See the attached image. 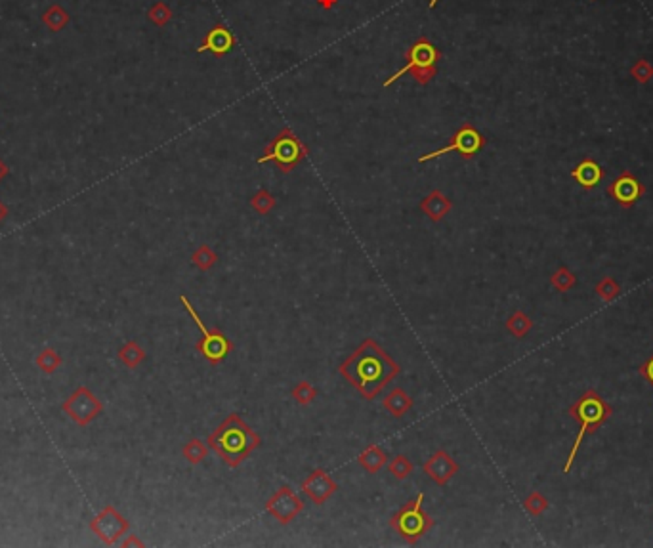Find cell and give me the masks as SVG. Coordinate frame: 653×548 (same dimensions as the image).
<instances>
[{
	"label": "cell",
	"instance_id": "cell-1",
	"mask_svg": "<svg viewBox=\"0 0 653 548\" xmlns=\"http://www.w3.org/2000/svg\"><path fill=\"white\" fill-rule=\"evenodd\" d=\"M399 367L373 338H365L361 346L344 363L339 367V373L361 393L365 400H374L388 382H392L399 375Z\"/></svg>",
	"mask_w": 653,
	"mask_h": 548
},
{
	"label": "cell",
	"instance_id": "cell-2",
	"mask_svg": "<svg viewBox=\"0 0 653 548\" xmlns=\"http://www.w3.org/2000/svg\"><path fill=\"white\" fill-rule=\"evenodd\" d=\"M207 443L214 453L220 455V459L227 466L237 468L254 449L260 447L262 440L237 413H232L208 435Z\"/></svg>",
	"mask_w": 653,
	"mask_h": 548
},
{
	"label": "cell",
	"instance_id": "cell-3",
	"mask_svg": "<svg viewBox=\"0 0 653 548\" xmlns=\"http://www.w3.org/2000/svg\"><path fill=\"white\" fill-rule=\"evenodd\" d=\"M570 417H573L579 423V432H577V438L573 441V447H571L570 457H567V462L564 466V474L571 470V466L575 462L577 451H579V447H581L582 440H585V435L592 434L596 430L600 428L602 424L610 420L612 417L613 409L606 403V400L602 398L600 393L596 392V390H587V392L582 393L581 398L570 407Z\"/></svg>",
	"mask_w": 653,
	"mask_h": 548
},
{
	"label": "cell",
	"instance_id": "cell-4",
	"mask_svg": "<svg viewBox=\"0 0 653 548\" xmlns=\"http://www.w3.org/2000/svg\"><path fill=\"white\" fill-rule=\"evenodd\" d=\"M441 60V52L438 48L433 46L432 42L428 41V36H418L407 50H405V66L396 71L392 77H388L384 81V88L392 86L398 78H401L403 75H413L415 83H418L421 86H426L436 75H438V61Z\"/></svg>",
	"mask_w": 653,
	"mask_h": 548
},
{
	"label": "cell",
	"instance_id": "cell-5",
	"mask_svg": "<svg viewBox=\"0 0 653 548\" xmlns=\"http://www.w3.org/2000/svg\"><path fill=\"white\" fill-rule=\"evenodd\" d=\"M308 157V145L294 134V132L285 126L277 132V136L269 143H266L264 153L258 159V165L264 162H274L283 174L292 172L294 168L300 165Z\"/></svg>",
	"mask_w": 653,
	"mask_h": 548
},
{
	"label": "cell",
	"instance_id": "cell-6",
	"mask_svg": "<svg viewBox=\"0 0 653 548\" xmlns=\"http://www.w3.org/2000/svg\"><path fill=\"white\" fill-rule=\"evenodd\" d=\"M422 501H424V495L418 493L416 499L409 501L407 505L399 508L398 514H394L390 519L392 529L398 531V535H401L407 542L415 544L426 531L432 529L433 519L430 518V514L424 512L422 508Z\"/></svg>",
	"mask_w": 653,
	"mask_h": 548
},
{
	"label": "cell",
	"instance_id": "cell-7",
	"mask_svg": "<svg viewBox=\"0 0 653 548\" xmlns=\"http://www.w3.org/2000/svg\"><path fill=\"white\" fill-rule=\"evenodd\" d=\"M180 300H182V304L185 306V310H187V314H190L191 319L195 321V325L199 327V331H201L202 334L201 340L197 342V352L201 353L205 359H208L212 365L222 363L233 348L230 338L222 333L220 329H208L207 325L202 323L201 317H199V314H197V310L193 308V304H191L184 294L180 296Z\"/></svg>",
	"mask_w": 653,
	"mask_h": 548
},
{
	"label": "cell",
	"instance_id": "cell-8",
	"mask_svg": "<svg viewBox=\"0 0 653 548\" xmlns=\"http://www.w3.org/2000/svg\"><path fill=\"white\" fill-rule=\"evenodd\" d=\"M485 136H483L472 123H464V125L453 134L451 142L438 149V151H432V153L422 155L421 159H418V162L432 161V159H438V157L446 155V153H451V151H458V155L463 157L464 161H470V159H474V157L480 153L481 149L485 148Z\"/></svg>",
	"mask_w": 653,
	"mask_h": 548
},
{
	"label": "cell",
	"instance_id": "cell-9",
	"mask_svg": "<svg viewBox=\"0 0 653 548\" xmlns=\"http://www.w3.org/2000/svg\"><path fill=\"white\" fill-rule=\"evenodd\" d=\"M266 510L274 516L279 524H291L298 514L304 510V501L292 491L289 485H283L275 491L269 501L266 502Z\"/></svg>",
	"mask_w": 653,
	"mask_h": 548
},
{
	"label": "cell",
	"instance_id": "cell-10",
	"mask_svg": "<svg viewBox=\"0 0 653 548\" xmlns=\"http://www.w3.org/2000/svg\"><path fill=\"white\" fill-rule=\"evenodd\" d=\"M607 195L613 197L617 201L619 207L623 209H630L634 207L642 197L646 195V185L642 184L640 180H636V176L630 170H624L613 180L612 184L606 187Z\"/></svg>",
	"mask_w": 653,
	"mask_h": 548
},
{
	"label": "cell",
	"instance_id": "cell-11",
	"mask_svg": "<svg viewBox=\"0 0 653 548\" xmlns=\"http://www.w3.org/2000/svg\"><path fill=\"white\" fill-rule=\"evenodd\" d=\"M300 489H302V493L308 497L309 501L321 507L323 502H326V499H331L339 491V485H336L333 477L329 476V472L323 470V468H315L304 480Z\"/></svg>",
	"mask_w": 653,
	"mask_h": 548
},
{
	"label": "cell",
	"instance_id": "cell-12",
	"mask_svg": "<svg viewBox=\"0 0 653 548\" xmlns=\"http://www.w3.org/2000/svg\"><path fill=\"white\" fill-rule=\"evenodd\" d=\"M235 46V36L232 35V31L227 29L226 25L216 24L214 27H210L205 38H202L201 46L197 48V52H210L214 58H224L232 52V48Z\"/></svg>",
	"mask_w": 653,
	"mask_h": 548
},
{
	"label": "cell",
	"instance_id": "cell-13",
	"mask_svg": "<svg viewBox=\"0 0 653 548\" xmlns=\"http://www.w3.org/2000/svg\"><path fill=\"white\" fill-rule=\"evenodd\" d=\"M424 472L428 474V477L436 482L438 485H447L455 474L458 472V465L455 462L451 455L440 449L424 462Z\"/></svg>",
	"mask_w": 653,
	"mask_h": 548
},
{
	"label": "cell",
	"instance_id": "cell-14",
	"mask_svg": "<svg viewBox=\"0 0 653 548\" xmlns=\"http://www.w3.org/2000/svg\"><path fill=\"white\" fill-rule=\"evenodd\" d=\"M571 178L575 180L582 190L590 191L594 190V187H598V185L604 182L606 172H604V168L594 161V159H588L587 157V159H582V161L571 170Z\"/></svg>",
	"mask_w": 653,
	"mask_h": 548
},
{
	"label": "cell",
	"instance_id": "cell-15",
	"mask_svg": "<svg viewBox=\"0 0 653 548\" xmlns=\"http://www.w3.org/2000/svg\"><path fill=\"white\" fill-rule=\"evenodd\" d=\"M126 527H128V524L120 518L119 514L115 512L113 508H107L106 512L98 518V524H96V529H98L100 537L107 542L117 541L125 533Z\"/></svg>",
	"mask_w": 653,
	"mask_h": 548
},
{
	"label": "cell",
	"instance_id": "cell-16",
	"mask_svg": "<svg viewBox=\"0 0 653 548\" xmlns=\"http://www.w3.org/2000/svg\"><path fill=\"white\" fill-rule=\"evenodd\" d=\"M453 209V203L449 201V197H446L440 190L430 191L424 199L421 201V210L430 218L432 222L443 220L449 210Z\"/></svg>",
	"mask_w": 653,
	"mask_h": 548
},
{
	"label": "cell",
	"instance_id": "cell-17",
	"mask_svg": "<svg viewBox=\"0 0 653 548\" xmlns=\"http://www.w3.org/2000/svg\"><path fill=\"white\" fill-rule=\"evenodd\" d=\"M411 407H413V400H411L409 393L401 390V388H394L392 392L384 398V409L396 418L403 417L405 413H409Z\"/></svg>",
	"mask_w": 653,
	"mask_h": 548
},
{
	"label": "cell",
	"instance_id": "cell-18",
	"mask_svg": "<svg viewBox=\"0 0 653 548\" xmlns=\"http://www.w3.org/2000/svg\"><path fill=\"white\" fill-rule=\"evenodd\" d=\"M357 462H359L369 474H376V472H380L382 466L386 465L388 457L379 445H369L367 449L357 457Z\"/></svg>",
	"mask_w": 653,
	"mask_h": 548
},
{
	"label": "cell",
	"instance_id": "cell-19",
	"mask_svg": "<svg viewBox=\"0 0 653 548\" xmlns=\"http://www.w3.org/2000/svg\"><path fill=\"white\" fill-rule=\"evenodd\" d=\"M69 19H71L69 14L61 6H58V4H52L46 12L42 14V24L46 25L50 31H61L69 24Z\"/></svg>",
	"mask_w": 653,
	"mask_h": 548
},
{
	"label": "cell",
	"instance_id": "cell-20",
	"mask_svg": "<svg viewBox=\"0 0 653 548\" xmlns=\"http://www.w3.org/2000/svg\"><path fill=\"white\" fill-rule=\"evenodd\" d=\"M531 327H533V321H531V319H529V317L520 310L514 311V314L508 317V321H506V329H508V331H510L516 338H522V336H525V334L531 331Z\"/></svg>",
	"mask_w": 653,
	"mask_h": 548
},
{
	"label": "cell",
	"instance_id": "cell-21",
	"mask_svg": "<svg viewBox=\"0 0 653 548\" xmlns=\"http://www.w3.org/2000/svg\"><path fill=\"white\" fill-rule=\"evenodd\" d=\"M216 260H218V254H216L208 244H201V247L191 254V262L195 264L201 272H208V269L216 264Z\"/></svg>",
	"mask_w": 653,
	"mask_h": 548
},
{
	"label": "cell",
	"instance_id": "cell-22",
	"mask_svg": "<svg viewBox=\"0 0 653 548\" xmlns=\"http://www.w3.org/2000/svg\"><path fill=\"white\" fill-rule=\"evenodd\" d=\"M184 459L190 462V465H199L202 460L207 459L208 455V447L202 443L201 440H191L187 441L184 445Z\"/></svg>",
	"mask_w": 653,
	"mask_h": 548
},
{
	"label": "cell",
	"instance_id": "cell-23",
	"mask_svg": "<svg viewBox=\"0 0 653 548\" xmlns=\"http://www.w3.org/2000/svg\"><path fill=\"white\" fill-rule=\"evenodd\" d=\"M275 205H277L275 197L266 190L256 191L254 195H252V199H250V207H252L258 214H269V212L275 209Z\"/></svg>",
	"mask_w": 653,
	"mask_h": 548
},
{
	"label": "cell",
	"instance_id": "cell-24",
	"mask_svg": "<svg viewBox=\"0 0 653 548\" xmlns=\"http://www.w3.org/2000/svg\"><path fill=\"white\" fill-rule=\"evenodd\" d=\"M148 18L157 27H167L173 19V10L167 2H155L153 6L148 10Z\"/></svg>",
	"mask_w": 653,
	"mask_h": 548
},
{
	"label": "cell",
	"instance_id": "cell-25",
	"mask_svg": "<svg viewBox=\"0 0 653 548\" xmlns=\"http://www.w3.org/2000/svg\"><path fill=\"white\" fill-rule=\"evenodd\" d=\"M630 77L634 78L636 83L640 84H647L653 78V66L652 61H647L646 58H640V60H636V63L630 67Z\"/></svg>",
	"mask_w": 653,
	"mask_h": 548
},
{
	"label": "cell",
	"instance_id": "cell-26",
	"mask_svg": "<svg viewBox=\"0 0 653 548\" xmlns=\"http://www.w3.org/2000/svg\"><path fill=\"white\" fill-rule=\"evenodd\" d=\"M292 398H294V401L300 403V405H309V403L317 398V390H315L309 382L302 381L298 382L297 386H294V390H292Z\"/></svg>",
	"mask_w": 653,
	"mask_h": 548
},
{
	"label": "cell",
	"instance_id": "cell-27",
	"mask_svg": "<svg viewBox=\"0 0 653 548\" xmlns=\"http://www.w3.org/2000/svg\"><path fill=\"white\" fill-rule=\"evenodd\" d=\"M119 358L123 359V363H126L128 367H136V365L145 358V353H143V350L136 344V342H128V344L120 350Z\"/></svg>",
	"mask_w": 653,
	"mask_h": 548
},
{
	"label": "cell",
	"instance_id": "cell-28",
	"mask_svg": "<svg viewBox=\"0 0 653 548\" xmlns=\"http://www.w3.org/2000/svg\"><path fill=\"white\" fill-rule=\"evenodd\" d=\"M390 472H392L394 476L398 477V480H405V477L409 476L411 472H413V462H411L405 455H398L396 459L390 462Z\"/></svg>",
	"mask_w": 653,
	"mask_h": 548
},
{
	"label": "cell",
	"instance_id": "cell-29",
	"mask_svg": "<svg viewBox=\"0 0 653 548\" xmlns=\"http://www.w3.org/2000/svg\"><path fill=\"white\" fill-rule=\"evenodd\" d=\"M523 507H525V510H528L529 514L539 516L540 512H545V510L548 508V501L545 499V497H543V495L537 493V491H533V493L529 495L528 499L523 501Z\"/></svg>",
	"mask_w": 653,
	"mask_h": 548
},
{
	"label": "cell",
	"instance_id": "cell-30",
	"mask_svg": "<svg viewBox=\"0 0 653 548\" xmlns=\"http://www.w3.org/2000/svg\"><path fill=\"white\" fill-rule=\"evenodd\" d=\"M619 291H621V286H619L617 283H615V279H612V277L602 279L600 283H598V286H596V292H598L604 300H607V302L617 296Z\"/></svg>",
	"mask_w": 653,
	"mask_h": 548
},
{
	"label": "cell",
	"instance_id": "cell-31",
	"mask_svg": "<svg viewBox=\"0 0 653 548\" xmlns=\"http://www.w3.org/2000/svg\"><path fill=\"white\" fill-rule=\"evenodd\" d=\"M575 283V277L571 275V272L567 268H560L556 274L552 275V285L558 289V291H567L571 289Z\"/></svg>",
	"mask_w": 653,
	"mask_h": 548
},
{
	"label": "cell",
	"instance_id": "cell-32",
	"mask_svg": "<svg viewBox=\"0 0 653 548\" xmlns=\"http://www.w3.org/2000/svg\"><path fill=\"white\" fill-rule=\"evenodd\" d=\"M638 371H640V375L644 376V378H646V381L653 386V353H652V358L646 359V361L640 365V369Z\"/></svg>",
	"mask_w": 653,
	"mask_h": 548
},
{
	"label": "cell",
	"instance_id": "cell-33",
	"mask_svg": "<svg viewBox=\"0 0 653 548\" xmlns=\"http://www.w3.org/2000/svg\"><path fill=\"white\" fill-rule=\"evenodd\" d=\"M315 2H317L323 10H333V8L339 4V0H315Z\"/></svg>",
	"mask_w": 653,
	"mask_h": 548
},
{
	"label": "cell",
	"instance_id": "cell-34",
	"mask_svg": "<svg viewBox=\"0 0 653 548\" xmlns=\"http://www.w3.org/2000/svg\"><path fill=\"white\" fill-rule=\"evenodd\" d=\"M6 174H8V167H6V165H4V162L0 161V180L4 178Z\"/></svg>",
	"mask_w": 653,
	"mask_h": 548
},
{
	"label": "cell",
	"instance_id": "cell-35",
	"mask_svg": "<svg viewBox=\"0 0 653 548\" xmlns=\"http://www.w3.org/2000/svg\"><path fill=\"white\" fill-rule=\"evenodd\" d=\"M4 214H6V207L0 203V218H4Z\"/></svg>",
	"mask_w": 653,
	"mask_h": 548
},
{
	"label": "cell",
	"instance_id": "cell-36",
	"mask_svg": "<svg viewBox=\"0 0 653 548\" xmlns=\"http://www.w3.org/2000/svg\"><path fill=\"white\" fill-rule=\"evenodd\" d=\"M438 2H440V0H430V8L438 6Z\"/></svg>",
	"mask_w": 653,
	"mask_h": 548
},
{
	"label": "cell",
	"instance_id": "cell-37",
	"mask_svg": "<svg viewBox=\"0 0 653 548\" xmlns=\"http://www.w3.org/2000/svg\"><path fill=\"white\" fill-rule=\"evenodd\" d=\"M592 2H594V0H592Z\"/></svg>",
	"mask_w": 653,
	"mask_h": 548
}]
</instances>
